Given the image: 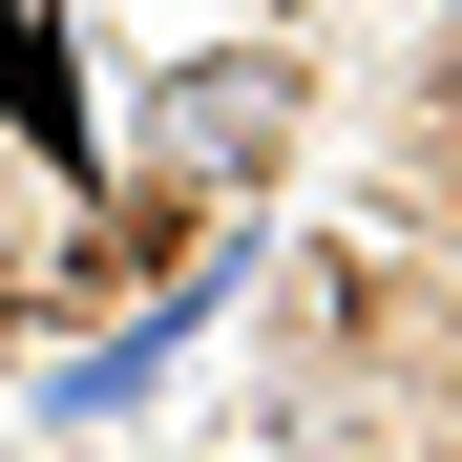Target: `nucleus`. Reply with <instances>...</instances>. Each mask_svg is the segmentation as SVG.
Returning <instances> with one entry per match:
<instances>
[{
  "label": "nucleus",
  "instance_id": "obj_1",
  "mask_svg": "<svg viewBox=\"0 0 462 462\" xmlns=\"http://www.w3.org/2000/svg\"><path fill=\"white\" fill-rule=\"evenodd\" d=\"M294 63L253 42V63H169V85H147V147H169V189H273V147H294Z\"/></svg>",
  "mask_w": 462,
  "mask_h": 462
},
{
  "label": "nucleus",
  "instance_id": "obj_3",
  "mask_svg": "<svg viewBox=\"0 0 462 462\" xmlns=\"http://www.w3.org/2000/svg\"><path fill=\"white\" fill-rule=\"evenodd\" d=\"M0 126H42V169H85V63L42 0H0Z\"/></svg>",
  "mask_w": 462,
  "mask_h": 462
},
{
  "label": "nucleus",
  "instance_id": "obj_2",
  "mask_svg": "<svg viewBox=\"0 0 462 462\" xmlns=\"http://www.w3.org/2000/svg\"><path fill=\"white\" fill-rule=\"evenodd\" d=\"M210 316H231V253H210V273H169V294H147L126 337H85V357L42 378V420H126V400H147V378H169V357H189Z\"/></svg>",
  "mask_w": 462,
  "mask_h": 462
}]
</instances>
